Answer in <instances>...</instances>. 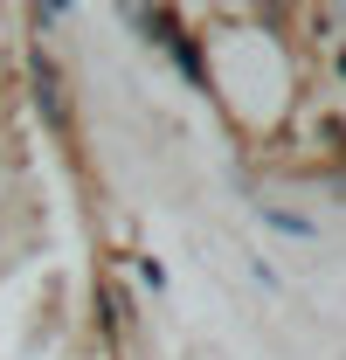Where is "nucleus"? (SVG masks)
Segmentation results:
<instances>
[{"label":"nucleus","mask_w":346,"mask_h":360,"mask_svg":"<svg viewBox=\"0 0 346 360\" xmlns=\"http://www.w3.org/2000/svg\"><path fill=\"white\" fill-rule=\"evenodd\" d=\"M139 284H146V291H167V264H160V257H139Z\"/></svg>","instance_id":"obj_3"},{"label":"nucleus","mask_w":346,"mask_h":360,"mask_svg":"<svg viewBox=\"0 0 346 360\" xmlns=\"http://www.w3.org/2000/svg\"><path fill=\"white\" fill-rule=\"evenodd\" d=\"M263 222L284 229V236H298V243H312V222H305V215H291V208H263Z\"/></svg>","instance_id":"obj_2"},{"label":"nucleus","mask_w":346,"mask_h":360,"mask_svg":"<svg viewBox=\"0 0 346 360\" xmlns=\"http://www.w3.org/2000/svg\"><path fill=\"white\" fill-rule=\"evenodd\" d=\"M340 77H346V49H340Z\"/></svg>","instance_id":"obj_4"},{"label":"nucleus","mask_w":346,"mask_h":360,"mask_svg":"<svg viewBox=\"0 0 346 360\" xmlns=\"http://www.w3.org/2000/svg\"><path fill=\"white\" fill-rule=\"evenodd\" d=\"M28 70H35V104H42L49 132H70V104H63V77H56V56H49V49H35V56H28Z\"/></svg>","instance_id":"obj_1"}]
</instances>
